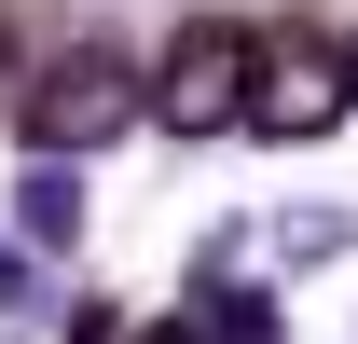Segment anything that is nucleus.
I'll list each match as a JSON object with an SVG mask.
<instances>
[{"mask_svg":"<svg viewBox=\"0 0 358 344\" xmlns=\"http://www.w3.org/2000/svg\"><path fill=\"white\" fill-rule=\"evenodd\" d=\"M248 83H262V42L248 28H179L166 69H152V124L221 138V124H248Z\"/></svg>","mask_w":358,"mask_h":344,"instance_id":"f257e3e1","label":"nucleus"},{"mask_svg":"<svg viewBox=\"0 0 358 344\" xmlns=\"http://www.w3.org/2000/svg\"><path fill=\"white\" fill-rule=\"evenodd\" d=\"M124 110H152V83H138L124 55H96V42H83V55H55L42 83H14V124L42 138V152H96Z\"/></svg>","mask_w":358,"mask_h":344,"instance_id":"f03ea898","label":"nucleus"},{"mask_svg":"<svg viewBox=\"0 0 358 344\" xmlns=\"http://www.w3.org/2000/svg\"><path fill=\"white\" fill-rule=\"evenodd\" d=\"M248 124H262V138H317V124H345V55H331V42H262Z\"/></svg>","mask_w":358,"mask_h":344,"instance_id":"7ed1b4c3","label":"nucleus"},{"mask_svg":"<svg viewBox=\"0 0 358 344\" xmlns=\"http://www.w3.org/2000/svg\"><path fill=\"white\" fill-rule=\"evenodd\" d=\"M0 124H14V42H0Z\"/></svg>","mask_w":358,"mask_h":344,"instance_id":"20e7f679","label":"nucleus"}]
</instances>
